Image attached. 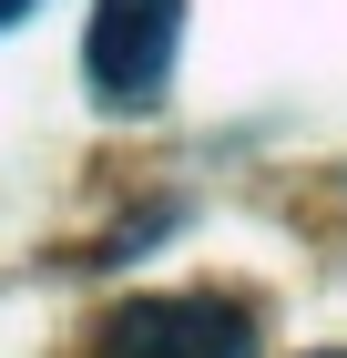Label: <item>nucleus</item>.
<instances>
[{
  "label": "nucleus",
  "mask_w": 347,
  "mask_h": 358,
  "mask_svg": "<svg viewBox=\"0 0 347 358\" xmlns=\"http://www.w3.org/2000/svg\"><path fill=\"white\" fill-rule=\"evenodd\" d=\"M92 358H256V317L235 297H123Z\"/></svg>",
  "instance_id": "f257e3e1"
},
{
  "label": "nucleus",
  "mask_w": 347,
  "mask_h": 358,
  "mask_svg": "<svg viewBox=\"0 0 347 358\" xmlns=\"http://www.w3.org/2000/svg\"><path fill=\"white\" fill-rule=\"evenodd\" d=\"M174 31H184V0H92V92L123 113L154 103L174 72Z\"/></svg>",
  "instance_id": "f03ea898"
},
{
  "label": "nucleus",
  "mask_w": 347,
  "mask_h": 358,
  "mask_svg": "<svg viewBox=\"0 0 347 358\" xmlns=\"http://www.w3.org/2000/svg\"><path fill=\"white\" fill-rule=\"evenodd\" d=\"M21 10H31V0H0V31H10V21H21Z\"/></svg>",
  "instance_id": "7ed1b4c3"
},
{
  "label": "nucleus",
  "mask_w": 347,
  "mask_h": 358,
  "mask_svg": "<svg viewBox=\"0 0 347 358\" xmlns=\"http://www.w3.org/2000/svg\"><path fill=\"white\" fill-rule=\"evenodd\" d=\"M317 358H347V348H317Z\"/></svg>",
  "instance_id": "20e7f679"
}]
</instances>
